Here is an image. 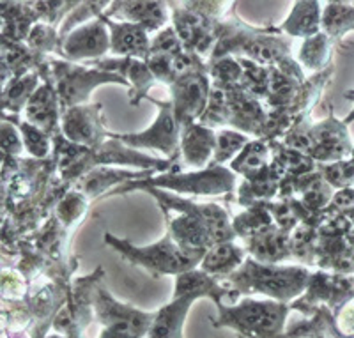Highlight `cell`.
<instances>
[{"instance_id":"6da1fadb","label":"cell","mask_w":354,"mask_h":338,"mask_svg":"<svg viewBox=\"0 0 354 338\" xmlns=\"http://www.w3.org/2000/svg\"><path fill=\"white\" fill-rule=\"evenodd\" d=\"M167 218V230L174 241L186 252L207 254L221 243H232L238 238L229 213L216 204H197L172 191L147 188Z\"/></svg>"},{"instance_id":"7a4b0ae2","label":"cell","mask_w":354,"mask_h":338,"mask_svg":"<svg viewBox=\"0 0 354 338\" xmlns=\"http://www.w3.org/2000/svg\"><path fill=\"white\" fill-rule=\"evenodd\" d=\"M280 32L282 30L274 27H250L236 17V12L230 11L227 20L216 24L218 43L209 61L239 55L259 66H277L294 77L305 78L298 62L290 57L292 39L280 36Z\"/></svg>"},{"instance_id":"3957f363","label":"cell","mask_w":354,"mask_h":338,"mask_svg":"<svg viewBox=\"0 0 354 338\" xmlns=\"http://www.w3.org/2000/svg\"><path fill=\"white\" fill-rule=\"evenodd\" d=\"M53 142V156L57 160V172L61 179L69 185H75L78 179H82L85 173L97 167L106 165H128L138 167L142 170H156V172H170L177 161L160 160V158L147 156L138 151L131 149L112 135L105 144L97 149H88L82 145L71 144L68 138L62 135V131L52 137Z\"/></svg>"},{"instance_id":"277c9868","label":"cell","mask_w":354,"mask_h":338,"mask_svg":"<svg viewBox=\"0 0 354 338\" xmlns=\"http://www.w3.org/2000/svg\"><path fill=\"white\" fill-rule=\"evenodd\" d=\"M312 273L305 266L262 264L248 257L236 273L225 278L239 294H264L280 303H292L305 292Z\"/></svg>"},{"instance_id":"5b68a950","label":"cell","mask_w":354,"mask_h":338,"mask_svg":"<svg viewBox=\"0 0 354 338\" xmlns=\"http://www.w3.org/2000/svg\"><path fill=\"white\" fill-rule=\"evenodd\" d=\"M290 310V303L243 298L238 305L218 306V317L211 322L214 328H229L238 338H286Z\"/></svg>"},{"instance_id":"8992f818","label":"cell","mask_w":354,"mask_h":338,"mask_svg":"<svg viewBox=\"0 0 354 338\" xmlns=\"http://www.w3.org/2000/svg\"><path fill=\"white\" fill-rule=\"evenodd\" d=\"M236 181H238V176L232 170L223 165L211 163L209 167L195 170V172H165L144 179V181H129L112 189L110 195H124L133 189H144L145 191L147 188H158L172 191V194L177 191V194L195 195V197H202V195L216 197V195H232Z\"/></svg>"},{"instance_id":"52a82bcc","label":"cell","mask_w":354,"mask_h":338,"mask_svg":"<svg viewBox=\"0 0 354 338\" xmlns=\"http://www.w3.org/2000/svg\"><path fill=\"white\" fill-rule=\"evenodd\" d=\"M105 243L115 248L126 261H129L135 266L144 267L149 271L153 276L161 274H185L188 271H194L197 264H201L205 254H194L186 252L181 246L174 241L172 234L167 230L165 238L149 246H135L129 241L121 238H115L112 234H105Z\"/></svg>"},{"instance_id":"ba28073f","label":"cell","mask_w":354,"mask_h":338,"mask_svg":"<svg viewBox=\"0 0 354 338\" xmlns=\"http://www.w3.org/2000/svg\"><path fill=\"white\" fill-rule=\"evenodd\" d=\"M283 144L290 149L306 154L317 163H337L351 151L349 133L346 122L337 121L333 115L321 122H312L308 117H303L296 122L283 137Z\"/></svg>"},{"instance_id":"9c48e42d","label":"cell","mask_w":354,"mask_h":338,"mask_svg":"<svg viewBox=\"0 0 354 338\" xmlns=\"http://www.w3.org/2000/svg\"><path fill=\"white\" fill-rule=\"evenodd\" d=\"M50 68H52L53 84L59 94L62 112L85 105L91 93L100 85L121 84L131 89V84L126 82V78H122L121 75L97 68L93 69L91 66L50 59Z\"/></svg>"},{"instance_id":"30bf717a","label":"cell","mask_w":354,"mask_h":338,"mask_svg":"<svg viewBox=\"0 0 354 338\" xmlns=\"http://www.w3.org/2000/svg\"><path fill=\"white\" fill-rule=\"evenodd\" d=\"M170 93L174 112L181 128L201 121L213 93L209 64H205L202 57H195L192 66L177 75L174 84L170 85Z\"/></svg>"},{"instance_id":"8fae6325","label":"cell","mask_w":354,"mask_h":338,"mask_svg":"<svg viewBox=\"0 0 354 338\" xmlns=\"http://www.w3.org/2000/svg\"><path fill=\"white\" fill-rule=\"evenodd\" d=\"M147 100L158 106L156 121L151 128L140 133H110L131 149H156L167 156V160L179 161L181 158V124L174 112L172 101H160L154 97Z\"/></svg>"},{"instance_id":"7c38bea8","label":"cell","mask_w":354,"mask_h":338,"mask_svg":"<svg viewBox=\"0 0 354 338\" xmlns=\"http://www.w3.org/2000/svg\"><path fill=\"white\" fill-rule=\"evenodd\" d=\"M158 312H142L126 303L117 301L103 283L94 290V319L103 330L124 338H147Z\"/></svg>"},{"instance_id":"4fadbf2b","label":"cell","mask_w":354,"mask_h":338,"mask_svg":"<svg viewBox=\"0 0 354 338\" xmlns=\"http://www.w3.org/2000/svg\"><path fill=\"white\" fill-rule=\"evenodd\" d=\"M354 298V278L344 274H328L324 271L312 274L306 292L301 298L290 303L292 310H298L305 315H312L321 308L328 306L333 310L335 317L342 310L349 299Z\"/></svg>"},{"instance_id":"5bb4252c","label":"cell","mask_w":354,"mask_h":338,"mask_svg":"<svg viewBox=\"0 0 354 338\" xmlns=\"http://www.w3.org/2000/svg\"><path fill=\"white\" fill-rule=\"evenodd\" d=\"M169 8H172V27L176 28L186 52L198 57L213 55L218 43L216 24L220 20L204 17L188 2H169Z\"/></svg>"},{"instance_id":"9a60e30c","label":"cell","mask_w":354,"mask_h":338,"mask_svg":"<svg viewBox=\"0 0 354 338\" xmlns=\"http://www.w3.org/2000/svg\"><path fill=\"white\" fill-rule=\"evenodd\" d=\"M61 131L71 144L97 149L106 142L110 133L105 129L103 105H82L62 112Z\"/></svg>"},{"instance_id":"2e32d148","label":"cell","mask_w":354,"mask_h":338,"mask_svg":"<svg viewBox=\"0 0 354 338\" xmlns=\"http://www.w3.org/2000/svg\"><path fill=\"white\" fill-rule=\"evenodd\" d=\"M110 52V32L100 17L77 27L62 41L61 57L68 62H80L87 59L100 61V57Z\"/></svg>"},{"instance_id":"e0dca14e","label":"cell","mask_w":354,"mask_h":338,"mask_svg":"<svg viewBox=\"0 0 354 338\" xmlns=\"http://www.w3.org/2000/svg\"><path fill=\"white\" fill-rule=\"evenodd\" d=\"M181 296H197L198 299L209 298L216 306H232L241 301V294L230 287L225 280L211 276L202 270L188 271L176 276L174 298H181Z\"/></svg>"},{"instance_id":"ac0fdd59","label":"cell","mask_w":354,"mask_h":338,"mask_svg":"<svg viewBox=\"0 0 354 338\" xmlns=\"http://www.w3.org/2000/svg\"><path fill=\"white\" fill-rule=\"evenodd\" d=\"M25 121L43 129L50 137L61 131L62 109L53 80L41 82L34 96L25 106Z\"/></svg>"},{"instance_id":"d6986e66","label":"cell","mask_w":354,"mask_h":338,"mask_svg":"<svg viewBox=\"0 0 354 338\" xmlns=\"http://www.w3.org/2000/svg\"><path fill=\"white\" fill-rule=\"evenodd\" d=\"M103 24L110 32V52L115 57H129L138 61H147L151 53L149 32L140 25L129 24V21H113L105 17V12L100 15Z\"/></svg>"},{"instance_id":"ffe728a7","label":"cell","mask_w":354,"mask_h":338,"mask_svg":"<svg viewBox=\"0 0 354 338\" xmlns=\"http://www.w3.org/2000/svg\"><path fill=\"white\" fill-rule=\"evenodd\" d=\"M94 68L115 73V75H121L122 78L131 82V89H129V105L131 106H138L142 100H147L149 97L147 93L158 82L151 73L149 66L145 64V61L129 59V57L100 59V61H94Z\"/></svg>"},{"instance_id":"44dd1931","label":"cell","mask_w":354,"mask_h":338,"mask_svg":"<svg viewBox=\"0 0 354 338\" xmlns=\"http://www.w3.org/2000/svg\"><path fill=\"white\" fill-rule=\"evenodd\" d=\"M169 2H110L105 17L113 21H129L154 32L169 21Z\"/></svg>"},{"instance_id":"7402d4cb","label":"cell","mask_w":354,"mask_h":338,"mask_svg":"<svg viewBox=\"0 0 354 338\" xmlns=\"http://www.w3.org/2000/svg\"><path fill=\"white\" fill-rule=\"evenodd\" d=\"M246 254L262 264H277L292 257V232L273 225L245 239Z\"/></svg>"},{"instance_id":"603a6c76","label":"cell","mask_w":354,"mask_h":338,"mask_svg":"<svg viewBox=\"0 0 354 338\" xmlns=\"http://www.w3.org/2000/svg\"><path fill=\"white\" fill-rule=\"evenodd\" d=\"M216 137L214 129L205 128L201 122L183 126L181 128V158L186 165L202 169L209 167L216 151Z\"/></svg>"},{"instance_id":"cb8c5ba5","label":"cell","mask_w":354,"mask_h":338,"mask_svg":"<svg viewBox=\"0 0 354 338\" xmlns=\"http://www.w3.org/2000/svg\"><path fill=\"white\" fill-rule=\"evenodd\" d=\"M156 170H140V172H131V170H117L106 169V167H97L85 173L84 178L75 182V188L85 195L88 200L93 202L94 198L109 191L115 185H126L129 181H144V179L153 178ZM112 191V189H110Z\"/></svg>"},{"instance_id":"d4e9b609","label":"cell","mask_w":354,"mask_h":338,"mask_svg":"<svg viewBox=\"0 0 354 338\" xmlns=\"http://www.w3.org/2000/svg\"><path fill=\"white\" fill-rule=\"evenodd\" d=\"M36 24L39 17L34 2H2V39L24 43Z\"/></svg>"},{"instance_id":"484cf974","label":"cell","mask_w":354,"mask_h":338,"mask_svg":"<svg viewBox=\"0 0 354 338\" xmlns=\"http://www.w3.org/2000/svg\"><path fill=\"white\" fill-rule=\"evenodd\" d=\"M197 299V296H181V298H174L169 305L156 310V319L147 338H185L183 328H185L186 315Z\"/></svg>"},{"instance_id":"4316f807","label":"cell","mask_w":354,"mask_h":338,"mask_svg":"<svg viewBox=\"0 0 354 338\" xmlns=\"http://www.w3.org/2000/svg\"><path fill=\"white\" fill-rule=\"evenodd\" d=\"M248 259L245 250L234 243H221L211 248L201 262V270L214 278L225 280L232 273L239 270Z\"/></svg>"},{"instance_id":"83f0119b","label":"cell","mask_w":354,"mask_h":338,"mask_svg":"<svg viewBox=\"0 0 354 338\" xmlns=\"http://www.w3.org/2000/svg\"><path fill=\"white\" fill-rule=\"evenodd\" d=\"M322 15L321 4L319 2H296L292 6V11L283 21L280 30L289 34L290 37H308L317 36L321 30Z\"/></svg>"},{"instance_id":"f1b7e54d","label":"cell","mask_w":354,"mask_h":338,"mask_svg":"<svg viewBox=\"0 0 354 338\" xmlns=\"http://www.w3.org/2000/svg\"><path fill=\"white\" fill-rule=\"evenodd\" d=\"M271 160H273V154H271L270 144L257 138V140H252L246 145L245 149L241 151V154L230 163L229 169L236 176L239 173L245 179H250L261 173L264 169H268Z\"/></svg>"},{"instance_id":"f546056e","label":"cell","mask_w":354,"mask_h":338,"mask_svg":"<svg viewBox=\"0 0 354 338\" xmlns=\"http://www.w3.org/2000/svg\"><path fill=\"white\" fill-rule=\"evenodd\" d=\"M39 80V73L32 71L2 85V109H4V112L8 110V112L15 113V115L21 112V109L27 106L28 100L34 96V93L41 85Z\"/></svg>"},{"instance_id":"4dcf8cb0","label":"cell","mask_w":354,"mask_h":338,"mask_svg":"<svg viewBox=\"0 0 354 338\" xmlns=\"http://www.w3.org/2000/svg\"><path fill=\"white\" fill-rule=\"evenodd\" d=\"M2 121H9L20 129L21 138H24L25 149L28 151V154L34 158V160H46L53 154V142L52 137L48 133H44L43 129H39L37 126L30 124L27 121H21L20 117L15 115V113H6L2 112Z\"/></svg>"},{"instance_id":"1f68e13d","label":"cell","mask_w":354,"mask_h":338,"mask_svg":"<svg viewBox=\"0 0 354 338\" xmlns=\"http://www.w3.org/2000/svg\"><path fill=\"white\" fill-rule=\"evenodd\" d=\"M277 225L273 220V214H271L270 207H268V202H259V204L252 205L245 213L238 214L234 218L232 227L238 234V238L248 239L254 238L257 234L264 232L266 229Z\"/></svg>"},{"instance_id":"d6a6232c","label":"cell","mask_w":354,"mask_h":338,"mask_svg":"<svg viewBox=\"0 0 354 338\" xmlns=\"http://www.w3.org/2000/svg\"><path fill=\"white\" fill-rule=\"evenodd\" d=\"M331 50H333V39L328 34L319 32L317 36L305 39L298 53V61L305 68L321 73L331 66Z\"/></svg>"},{"instance_id":"836d02e7","label":"cell","mask_w":354,"mask_h":338,"mask_svg":"<svg viewBox=\"0 0 354 338\" xmlns=\"http://www.w3.org/2000/svg\"><path fill=\"white\" fill-rule=\"evenodd\" d=\"M321 27L322 32L338 41L346 30L354 27V9L344 2H326Z\"/></svg>"},{"instance_id":"e575fe53","label":"cell","mask_w":354,"mask_h":338,"mask_svg":"<svg viewBox=\"0 0 354 338\" xmlns=\"http://www.w3.org/2000/svg\"><path fill=\"white\" fill-rule=\"evenodd\" d=\"M250 142L252 140L248 138V135L234 131V129H220L216 137V151H214L211 163L214 165H223L227 161L232 163Z\"/></svg>"},{"instance_id":"d590c367","label":"cell","mask_w":354,"mask_h":338,"mask_svg":"<svg viewBox=\"0 0 354 338\" xmlns=\"http://www.w3.org/2000/svg\"><path fill=\"white\" fill-rule=\"evenodd\" d=\"M88 205H91V200L73 186L68 194L61 198V202L57 204L55 213L53 214H55L68 229H71V227L77 225L82 220V216L87 213Z\"/></svg>"},{"instance_id":"8d00e7d4","label":"cell","mask_w":354,"mask_h":338,"mask_svg":"<svg viewBox=\"0 0 354 338\" xmlns=\"http://www.w3.org/2000/svg\"><path fill=\"white\" fill-rule=\"evenodd\" d=\"M27 46L34 50L37 55L46 57V53L61 55V34H59V28L46 24H36L27 39Z\"/></svg>"},{"instance_id":"74e56055","label":"cell","mask_w":354,"mask_h":338,"mask_svg":"<svg viewBox=\"0 0 354 338\" xmlns=\"http://www.w3.org/2000/svg\"><path fill=\"white\" fill-rule=\"evenodd\" d=\"M319 243V229L299 225L292 230V257L308 266L315 264V250Z\"/></svg>"},{"instance_id":"f35d334b","label":"cell","mask_w":354,"mask_h":338,"mask_svg":"<svg viewBox=\"0 0 354 338\" xmlns=\"http://www.w3.org/2000/svg\"><path fill=\"white\" fill-rule=\"evenodd\" d=\"M80 2H34V8L39 17V24L52 25L55 28H61L62 17L66 12H71L73 9H77Z\"/></svg>"},{"instance_id":"ab89813d","label":"cell","mask_w":354,"mask_h":338,"mask_svg":"<svg viewBox=\"0 0 354 338\" xmlns=\"http://www.w3.org/2000/svg\"><path fill=\"white\" fill-rule=\"evenodd\" d=\"M27 278L18 270H2V299L20 301L27 296Z\"/></svg>"},{"instance_id":"60d3db41","label":"cell","mask_w":354,"mask_h":338,"mask_svg":"<svg viewBox=\"0 0 354 338\" xmlns=\"http://www.w3.org/2000/svg\"><path fill=\"white\" fill-rule=\"evenodd\" d=\"M25 144L20 129L9 121H2V156L18 158Z\"/></svg>"},{"instance_id":"b9f144b4","label":"cell","mask_w":354,"mask_h":338,"mask_svg":"<svg viewBox=\"0 0 354 338\" xmlns=\"http://www.w3.org/2000/svg\"><path fill=\"white\" fill-rule=\"evenodd\" d=\"M337 326L344 337L354 338V299L338 312Z\"/></svg>"},{"instance_id":"7bdbcfd3","label":"cell","mask_w":354,"mask_h":338,"mask_svg":"<svg viewBox=\"0 0 354 338\" xmlns=\"http://www.w3.org/2000/svg\"><path fill=\"white\" fill-rule=\"evenodd\" d=\"M100 338H124V337H121V335L113 333V331H109V330H101V333H100Z\"/></svg>"},{"instance_id":"ee69618b","label":"cell","mask_w":354,"mask_h":338,"mask_svg":"<svg viewBox=\"0 0 354 338\" xmlns=\"http://www.w3.org/2000/svg\"><path fill=\"white\" fill-rule=\"evenodd\" d=\"M346 97H347V100H354V91H351V93H346ZM353 119H354V112L351 113L349 117H346V119H344V122H346V124H347V122H351V121H353Z\"/></svg>"},{"instance_id":"f6af8a7d","label":"cell","mask_w":354,"mask_h":338,"mask_svg":"<svg viewBox=\"0 0 354 338\" xmlns=\"http://www.w3.org/2000/svg\"><path fill=\"white\" fill-rule=\"evenodd\" d=\"M46 338H85L84 335H73V337H62V335H57V333H53V335H48V337Z\"/></svg>"}]
</instances>
